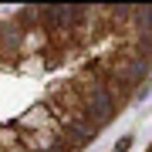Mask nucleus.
<instances>
[{"mask_svg": "<svg viewBox=\"0 0 152 152\" xmlns=\"http://www.w3.org/2000/svg\"><path fill=\"white\" fill-rule=\"evenodd\" d=\"M129 145H132V135H125V139H118V145H115V149H118V152H125Z\"/></svg>", "mask_w": 152, "mask_h": 152, "instance_id": "obj_1", "label": "nucleus"}]
</instances>
